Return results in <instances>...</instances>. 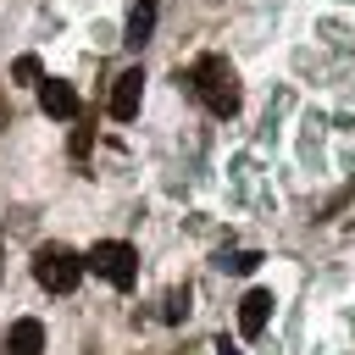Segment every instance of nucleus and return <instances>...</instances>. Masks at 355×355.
<instances>
[{"mask_svg":"<svg viewBox=\"0 0 355 355\" xmlns=\"http://www.w3.org/2000/svg\"><path fill=\"white\" fill-rule=\"evenodd\" d=\"M39 105H44V116L72 122V116H78V89L61 83V78H44V83H39Z\"/></svg>","mask_w":355,"mask_h":355,"instance_id":"7","label":"nucleus"},{"mask_svg":"<svg viewBox=\"0 0 355 355\" xmlns=\"http://www.w3.org/2000/svg\"><path fill=\"white\" fill-rule=\"evenodd\" d=\"M33 277H39V288H50V294H72L78 277H83V261H78L67 244H39V255H33Z\"/></svg>","mask_w":355,"mask_h":355,"instance_id":"3","label":"nucleus"},{"mask_svg":"<svg viewBox=\"0 0 355 355\" xmlns=\"http://www.w3.org/2000/svg\"><path fill=\"white\" fill-rule=\"evenodd\" d=\"M272 305H277L272 288H250V294L239 300V333H244V338H261L266 322H272Z\"/></svg>","mask_w":355,"mask_h":355,"instance_id":"5","label":"nucleus"},{"mask_svg":"<svg viewBox=\"0 0 355 355\" xmlns=\"http://www.w3.org/2000/svg\"><path fill=\"white\" fill-rule=\"evenodd\" d=\"M6 122H11V116H6V100H0V128H6Z\"/></svg>","mask_w":355,"mask_h":355,"instance_id":"14","label":"nucleus"},{"mask_svg":"<svg viewBox=\"0 0 355 355\" xmlns=\"http://www.w3.org/2000/svg\"><path fill=\"white\" fill-rule=\"evenodd\" d=\"M83 266H89L94 277H105L111 288H133V277H139V250L122 244V239H100V244L83 255Z\"/></svg>","mask_w":355,"mask_h":355,"instance_id":"2","label":"nucleus"},{"mask_svg":"<svg viewBox=\"0 0 355 355\" xmlns=\"http://www.w3.org/2000/svg\"><path fill=\"white\" fill-rule=\"evenodd\" d=\"M216 266H222V272H239V277H244V272H255V266H261V250H233V255H222Z\"/></svg>","mask_w":355,"mask_h":355,"instance_id":"9","label":"nucleus"},{"mask_svg":"<svg viewBox=\"0 0 355 355\" xmlns=\"http://www.w3.org/2000/svg\"><path fill=\"white\" fill-rule=\"evenodd\" d=\"M216 355H239V349H233V344H227V338H216Z\"/></svg>","mask_w":355,"mask_h":355,"instance_id":"13","label":"nucleus"},{"mask_svg":"<svg viewBox=\"0 0 355 355\" xmlns=\"http://www.w3.org/2000/svg\"><path fill=\"white\" fill-rule=\"evenodd\" d=\"M161 316H166V322H183V316H189V288H172L166 305H161Z\"/></svg>","mask_w":355,"mask_h":355,"instance_id":"11","label":"nucleus"},{"mask_svg":"<svg viewBox=\"0 0 355 355\" xmlns=\"http://www.w3.org/2000/svg\"><path fill=\"white\" fill-rule=\"evenodd\" d=\"M11 78H17V83H44L39 55H17V61H11Z\"/></svg>","mask_w":355,"mask_h":355,"instance_id":"10","label":"nucleus"},{"mask_svg":"<svg viewBox=\"0 0 355 355\" xmlns=\"http://www.w3.org/2000/svg\"><path fill=\"white\" fill-rule=\"evenodd\" d=\"M139 100H144V72L128 67V72L111 83V116H116V122H133V116H139Z\"/></svg>","mask_w":355,"mask_h":355,"instance_id":"4","label":"nucleus"},{"mask_svg":"<svg viewBox=\"0 0 355 355\" xmlns=\"http://www.w3.org/2000/svg\"><path fill=\"white\" fill-rule=\"evenodd\" d=\"M89 139H94V128H78V133H72V155H78V161L89 155Z\"/></svg>","mask_w":355,"mask_h":355,"instance_id":"12","label":"nucleus"},{"mask_svg":"<svg viewBox=\"0 0 355 355\" xmlns=\"http://www.w3.org/2000/svg\"><path fill=\"white\" fill-rule=\"evenodd\" d=\"M189 89H194V100L211 111V116H239V105H244V89H239V72H233V61L227 55H200L194 67H189V78H183Z\"/></svg>","mask_w":355,"mask_h":355,"instance_id":"1","label":"nucleus"},{"mask_svg":"<svg viewBox=\"0 0 355 355\" xmlns=\"http://www.w3.org/2000/svg\"><path fill=\"white\" fill-rule=\"evenodd\" d=\"M150 33H155V0H133L128 6V28H122V44H150Z\"/></svg>","mask_w":355,"mask_h":355,"instance_id":"8","label":"nucleus"},{"mask_svg":"<svg viewBox=\"0 0 355 355\" xmlns=\"http://www.w3.org/2000/svg\"><path fill=\"white\" fill-rule=\"evenodd\" d=\"M39 349H44V322L39 316H17L6 344H0V355H39Z\"/></svg>","mask_w":355,"mask_h":355,"instance_id":"6","label":"nucleus"}]
</instances>
